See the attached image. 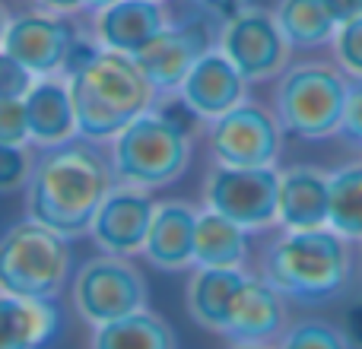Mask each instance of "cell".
Returning <instances> with one entry per match:
<instances>
[{
    "instance_id": "6da1fadb",
    "label": "cell",
    "mask_w": 362,
    "mask_h": 349,
    "mask_svg": "<svg viewBox=\"0 0 362 349\" xmlns=\"http://www.w3.org/2000/svg\"><path fill=\"white\" fill-rule=\"evenodd\" d=\"M115 184L118 181L102 143L76 137L35 156L25 184V210L29 219L67 238H80L89 232L95 210Z\"/></svg>"
},
{
    "instance_id": "7a4b0ae2",
    "label": "cell",
    "mask_w": 362,
    "mask_h": 349,
    "mask_svg": "<svg viewBox=\"0 0 362 349\" xmlns=\"http://www.w3.org/2000/svg\"><path fill=\"white\" fill-rule=\"evenodd\" d=\"M356 270L353 242L321 229H280L257 257V273L289 302L327 305L346 295Z\"/></svg>"
},
{
    "instance_id": "3957f363",
    "label": "cell",
    "mask_w": 362,
    "mask_h": 349,
    "mask_svg": "<svg viewBox=\"0 0 362 349\" xmlns=\"http://www.w3.org/2000/svg\"><path fill=\"white\" fill-rule=\"evenodd\" d=\"M76 131L83 140L108 143L134 118L156 105V89L134 54L102 48L76 76H70Z\"/></svg>"
},
{
    "instance_id": "277c9868",
    "label": "cell",
    "mask_w": 362,
    "mask_h": 349,
    "mask_svg": "<svg viewBox=\"0 0 362 349\" xmlns=\"http://www.w3.org/2000/svg\"><path fill=\"white\" fill-rule=\"evenodd\" d=\"M194 137L165 121L156 108L134 118L121 134L108 140V162L115 181L140 191L169 187L191 169Z\"/></svg>"
},
{
    "instance_id": "5b68a950",
    "label": "cell",
    "mask_w": 362,
    "mask_h": 349,
    "mask_svg": "<svg viewBox=\"0 0 362 349\" xmlns=\"http://www.w3.org/2000/svg\"><path fill=\"white\" fill-rule=\"evenodd\" d=\"M350 76L334 61H296L274 80V108L283 131L299 140H331L340 131Z\"/></svg>"
},
{
    "instance_id": "8992f818",
    "label": "cell",
    "mask_w": 362,
    "mask_h": 349,
    "mask_svg": "<svg viewBox=\"0 0 362 349\" xmlns=\"http://www.w3.org/2000/svg\"><path fill=\"white\" fill-rule=\"evenodd\" d=\"M70 238L38 219H19L0 235V292L57 299L70 286Z\"/></svg>"
},
{
    "instance_id": "52a82bcc",
    "label": "cell",
    "mask_w": 362,
    "mask_h": 349,
    "mask_svg": "<svg viewBox=\"0 0 362 349\" xmlns=\"http://www.w3.org/2000/svg\"><path fill=\"white\" fill-rule=\"evenodd\" d=\"M70 299L83 324L102 327L140 308H150V286L134 257H115L99 251L76 267Z\"/></svg>"
},
{
    "instance_id": "ba28073f",
    "label": "cell",
    "mask_w": 362,
    "mask_h": 349,
    "mask_svg": "<svg viewBox=\"0 0 362 349\" xmlns=\"http://www.w3.org/2000/svg\"><path fill=\"white\" fill-rule=\"evenodd\" d=\"M204 137L216 165L261 169V165H280L286 131L270 105L245 99L226 114L206 121Z\"/></svg>"
},
{
    "instance_id": "9c48e42d",
    "label": "cell",
    "mask_w": 362,
    "mask_h": 349,
    "mask_svg": "<svg viewBox=\"0 0 362 349\" xmlns=\"http://www.w3.org/2000/svg\"><path fill=\"white\" fill-rule=\"evenodd\" d=\"M276 191H280V165L235 169L213 162L200 184V200L204 210L219 213L255 235L276 229Z\"/></svg>"
},
{
    "instance_id": "30bf717a",
    "label": "cell",
    "mask_w": 362,
    "mask_h": 349,
    "mask_svg": "<svg viewBox=\"0 0 362 349\" xmlns=\"http://www.w3.org/2000/svg\"><path fill=\"white\" fill-rule=\"evenodd\" d=\"M219 25L223 23H219L210 10L194 6L187 16L169 19V25H165L159 35H153L150 42L134 54V61L140 64L146 80L153 83L156 95L178 93L187 70L194 67V61H197L204 51L216 48Z\"/></svg>"
},
{
    "instance_id": "8fae6325",
    "label": "cell",
    "mask_w": 362,
    "mask_h": 349,
    "mask_svg": "<svg viewBox=\"0 0 362 349\" xmlns=\"http://www.w3.org/2000/svg\"><path fill=\"white\" fill-rule=\"evenodd\" d=\"M216 48L248 83H274L293 64V45L280 32L274 13L245 4L219 25Z\"/></svg>"
},
{
    "instance_id": "7c38bea8",
    "label": "cell",
    "mask_w": 362,
    "mask_h": 349,
    "mask_svg": "<svg viewBox=\"0 0 362 349\" xmlns=\"http://www.w3.org/2000/svg\"><path fill=\"white\" fill-rule=\"evenodd\" d=\"M76 35L80 29L70 16L32 10L10 19L0 48L10 57H16L32 76H61Z\"/></svg>"
},
{
    "instance_id": "4fadbf2b",
    "label": "cell",
    "mask_w": 362,
    "mask_h": 349,
    "mask_svg": "<svg viewBox=\"0 0 362 349\" xmlns=\"http://www.w3.org/2000/svg\"><path fill=\"white\" fill-rule=\"evenodd\" d=\"M153 213H156V200L153 191H140V187L115 184L102 206L95 210L93 225L86 235L102 254L115 257H137L144 254L146 232H150Z\"/></svg>"
},
{
    "instance_id": "5bb4252c",
    "label": "cell",
    "mask_w": 362,
    "mask_h": 349,
    "mask_svg": "<svg viewBox=\"0 0 362 349\" xmlns=\"http://www.w3.org/2000/svg\"><path fill=\"white\" fill-rule=\"evenodd\" d=\"M289 327V299L270 286L261 273H248L229 308L223 337L229 343H267L274 346Z\"/></svg>"
},
{
    "instance_id": "9a60e30c",
    "label": "cell",
    "mask_w": 362,
    "mask_h": 349,
    "mask_svg": "<svg viewBox=\"0 0 362 349\" xmlns=\"http://www.w3.org/2000/svg\"><path fill=\"white\" fill-rule=\"evenodd\" d=\"M248 86L251 83L238 73L235 64L219 48H210L187 70L185 83L178 86V95L200 121H213L248 99Z\"/></svg>"
},
{
    "instance_id": "2e32d148",
    "label": "cell",
    "mask_w": 362,
    "mask_h": 349,
    "mask_svg": "<svg viewBox=\"0 0 362 349\" xmlns=\"http://www.w3.org/2000/svg\"><path fill=\"white\" fill-rule=\"evenodd\" d=\"M200 206L191 200H156L150 232H146L144 257L163 273L194 270V232H197Z\"/></svg>"
},
{
    "instance_id": "e0dca14e",
    "label": "cell",
    "mask_w": 362,
    "mask_h": 349,
    "mask_svg": "<svg viewBox=\"0 0 362 349\" xmlns=\"http://www.w3.org/2000/svg\"><path fill=\"white\" fill-rule=\"evenodd\" d=\"M331 206V169L296 162L280 169L276 191V229H321Z\"/></svg>"
},
{
    "instance_id": "ac0fdd59",
    "label": "cell",
    "mask_w": 362,
    "mask_h": 349,
    "mask_svg": "<svg viewBox=\"0 0 362 349\" xmlns=\"http://www.w3.org/2000/svg\"><path fill=\"white\" fill-rule=\"evenodd\" d=\"M169 25L163 0H115L112 6L93 13V38L108 51L137 54L153 35Z\"/></svg>"
},
{
    "instance_id": "d6986e66",
    "label": "cell",
    "mask_w": 362,
    "mask_h": 349,
    "mask_svg": "<svg viewBox=\"0 0 362 349\" xmlns=\"http://www.w3.org/2000/svg\"><path fill=\"white\" fill-rule=\"evenodd\" d=\"M23 102L29 118V143H35L38 150H51L80 137L70 83L64 76H35Z\"/></svg>"
},
{
    "instance_id": "ffe728a7",
    "label": "cell",
    "mask_w": 362,
    "mask_h": 349,
    "mask_svg": "<svg viewBox=\"0 0 362 349\" xmlns=\"http://www.w3.org/2000/svg\"><path fill=\"white\" fill-rule=\"evenodd\" d=\"M245 267H194L185 286V308L191 321L206 333H226L229 308L238 286L245 283Z\"/></svg>"
},
{
    "instance_id": "44dd1931",
    "label": "cell",
    "mask_w": 362,
    "mask_h": 349,
    "mask_svg": "<svg viewBox=\"0 0 362 349\" xmlns=\"http://www.w3.org/2000/svg\"><path fill=\"white\" fill-rule=\"evenodd\" d=\"M61 333L57 299L0 292V349H45Z\"/></svg>"
},
{
    "instance_id": "7402d4cb",
    "label": "cell",
    "mask_w": 362,
    "mask_h": 349,
    "mask_svg": "<svg viewBox=\"0 0 362 349\" xmlns=\"http://www.w3.org/2000/svg\"><path fill=\"white\" fill-rule=\"evenodd\" d=\"M251 257V232L213 210H200L194 232V267H245Z\"/></svg>"
},
{
    "instance_id": "603a6c76",
    "label": "cell",
    "mask_w": 362,
    "mask_h": 349,
    "mask_svg": "<svg viewBox=\"0 0 362 349\" xmlns=\"http://www.w3.org/2000/svg\"><path fill=\"white\" fill-rule=\"evenodd\" d=\"M89 349H178V337L163 314L140 308L118 321L93 327Z\"/></svg>"
},
{
    "instance_id": "cb8c5ba5",
    "label": "cell",
    "mask_w": 362,
    "mask_h": 349,
    "mask_svg": "<svg viewBox=\"0 0 362 349\" xmlns=\"http://www.w3.org/2000/svg\"><path fill=\"white\" fill-rule=\"evenodd\" d=\"M274 19L293 51H318L331 48L334 32H337V19H334L331 6L325 0H276Z\"/></svg>"
},
{
    "instance_id": "d4e9b609",
    "label": "cell",
    "mask_w": 362,
    "mask_h": 349,
    "mask_svg": "<svg viewBox=\"0 0 362 349\" xmlns=\"http://www.w3.org/2000/svg\"><path fill=\"white\" fill-rule=\"evenodd\" d=\"M327 225L346 242H362V159L331 169V206Z\"/></svg>"
},
{
    "instance_id": "484cf974",
    "label": "cell",
    "mask_w": 362,
    "mask_h": 349,
    "mask_svg": "<svg viewBox=\"0 0 362 349\" xmlns=\"http://www.w3.org/2000/svg\"><path fill=\"white\" fill-rule=\"evenodd\" d=\"M274 349H350L344 327L325 318H299L289 321V327L280 333Z\"/></svg>"
},
{
    "instance_id": "4316f807",
    "label": "cell",
    "mask_w": 362,
    "mask_h": 349,
    "mask_svg": "<svg viewBox=\"0 0 362 349\" xmlns=\"http://www.w3.org/2000/svg\"><path fill=\"white\" fill-rule=\"evenodd\" d=\"M331 54H334V64L350 80H362V16L337 25L331 42Z\"/></svg>"
},
{
    "instance_id": "83f0119b",
    "label": "cell",
    "mask_w": 362,
    "mask_h": 349,
    "mask_svg": "<svg viewBox=\"0 0 362 349\" xmlns=\"http://www.w3.org/2000/svg\"><path fill=\"white\" fill-rule=\"evenodd\" d=\"M32 165H35V153H32L29 146L0 143V197H4V194L25 191Z\"/></svg>"
},
{
    "instance_id": "f1b7e54d",
    "label": "cell",
    "mask_w": 362,
    "mask_h": 349,
    "mask_svg": "<svg viewBox=\"0 0 362 349\" xmlns=\"http://www.w3.org/2000/svg\"><path fill=\"white\" fill-rule=\"evenodd\" d=\"M0 143L29 146V118L23 99H0Z\"/></svg>"
},
{
    "instance_id": "f546056e",
    "label": "cell",
    "mask_w": 362,
    "mask_h": 349,
    "mask_svg": "<svg viewBox=\"0 0 362 349\" xmlns=\"http://www.w3.org/2000/svg\"><path fill=\"white\" fill-rule=\"evenodd\" d=\"M337 137L346 146L362 153V80H350L346 86V102H344V118H340Z\"/></svg>"
},
{
    "instance_id": "4dcf8cb0",
    "label": "cell",
    "mask_w": 362,
    "mask_h": 349,
    "mask_svg": "<svg viewBox=\"0 0 362 349\" xmlns=\"http://www.w3.org/2000/svg\"><path fill=\"white\" fill-rule=\"evenodd\" d=\"M32 83H35V76H32L16 57H10L0 48V99H25Z\"/></svg>"
},
{
    "instance_id": "1f68e13d",
    "label": "cell",
    "mask_w": 362,
    "mask_h": 349,
    "mask_svg": "<svg viewBox=\"0 0 362 349\" xmlns=\"http://www.w3.org/2000/svg\"><path fill=\"white\" fill-rule=\"evenodd\" d=\"M344 333H346V340H350V346L356 343L362 349V299L356 302V305H350L346 308V318H344Z\"/></svg>"
},
{
    "instance_id": "d6a6232c",
    "label": "cell",
    "mask_w": 362,
    "mask_h": 349,
    "mask_svg": "<svg viewBox=\"0 0 362 349\" xmlns=\"http://www.w3.org/2000/svg\"><path fill=\"white\" fill-rule=\"evenodd\" d=\"M194 6H204V10H210L213 16L219 19V23H226V19L232 16L235 10H242L245 0H191Z\"/></svg>"
},
{
    "instance_id": "836d02e7",
    "label": "cell",
    "mask_w": 362,
    "mask_h": 349,
    "mask_svg": "<svg viewBox=\"0 0 362 349\" xmlns=\"http://www.w3.org/2000/svg\"><path fill=\"white\" fill-rule=\"evenodd\" d=\"M325 4L331 6V13H334V19H337V25L362 16V0H325Z\"/></svg>"
},
{
    "instance_id": "e575fe53",
    "label": "cell",
    "mask_w": 362,
    "mask_h": 349,
    "mask_svg": "<svg viewBox=\"0 0 362 349\" xmlns=\"http://www.w3.org/2000/svg\"><path fill=\"white\" fill-rule=\"evenodd\" d=\"M38 6L48 13H61V16H74L83 13V0H38Z\"/></svg>"
},
{
    "instance_id": "d590c367",
    "label": "cell",
    "mask_w": 362,
    "mask_h": 349,
    "mask_svg": "<svg viewBox=\"0 0 362 349\" xmlns=\"http://www.w3.org/2000/svg\"><path fill=\"white\" fill-rule=\"evenodd\" d=\"M115 0H83V13H89V16H93V13H99V10H105V6H112Z\"/></svg>"
},
{
    "instance_id": "8d00e7d4",
    "label": "cell",
    "mask_w": 362,
    "mask_h": 349,
    "mask_svg": "<svg viewBox=\"0 0 362 349\" xmlns=\"http://www.w3.org/2000/svg\"><path fill=\"white\" fill-rule=\"evenodd\" d=\"M353 254H356V270H353V280H356L359 289H362V242L353 244Z\"/></svg>"
},
{
    "instance_id": "74e56055",
    "label": "cell",
    "mask_w": 362,
    "mask_h": 349,
    "mask_svg": "<svg viewBox=\"0 0 362 349\" xmlns=\"http://www.w3.org/2000/svg\"><path fill=\"white\" fill-rule=\"evenodd\" d=\"M6 25H10V16H6L4 4H0V45H4V35H6Z\"/></svg>"
},
{
    "instance_id": "f35d334b",
    "label": "cell",
    "mask_w": 362,
    "mask_h": 349,
    "mask_svg": "<svg viewBox=\"0 0 362 349\" xmlns=\"http://www.w3.org/2000/svg\"><path fill=\"white\" fill-rule=\"evenodd\" d=\"M229 349H274V346H267V343H232Z\"/></svg>"
},
{
    "instance_id": "ab89813d",
    "label": "cell",
    "mask_w": 362,
    "mask_h": 349,
    "mask_svg": "<svg viewBox=\"0 0 362 349\" xmlns=\"http://www.w3.org/2000/svg\"><path fill=\"white\" fill-rule=\"evenodd\" d=\"M163 4H165V0H163Z\"/></svg>"
}]
</instances>
